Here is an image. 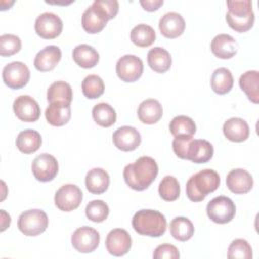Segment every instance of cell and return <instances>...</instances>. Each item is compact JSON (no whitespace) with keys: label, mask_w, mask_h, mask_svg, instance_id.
<instances>
[{"label":"cell","mask_w":259,"mask_h":259,"mask_svg":"<svg viewBox=\"0 0 259 259\" xmlns=\"http://www.w3.org/2000/svg\"><path fill=\"white\" fill-rule=\"evenodd\" d=\"M73 60L75 63L85 69L93 68L99 61L97 51L89 45H78L73 50Z\"/></svg>","instance_id":"obj_26"},{"label":"cell","mask_w":259,"mask_h":259,"mask_svg":"<svg viewBox=\"0 0 259 259\" xmlns=\"http://www.w3.org/2000/svg\"><path fill=\"white\" fill-rule=\"evenodd\" d=\"M228 258L230 259H251L252 248L244 239L234 240L228 248Z\"/></svg>","instance_id":"obj_39"},{"label":"cell","mask_w":259,"mask_h":259,"mask_svg":"<svg viewBox=\"0 0 259 259\" xmlns=\"http://www.w3.org/2000/svg\"><path fill=\"white\" fill-rule=\"evenodd\" d=\"M156 39V33L148 24H138L131 31V40L140 48L150 47Z\"/></svg>","instance_id":"obj_32"},{"label":"cell","mask_w":259,"mask_h":259,"mask_svg":"<svg viewBox=\"0 0 259 259\" xmlns=\"http://www.w3.org/2000/svg\"><path fill=\"white\" fill-rule=\"evenodd\" d=\"M114 146L124 152L136 150L141 144V135L137 128L123 125L118 127L112 135Z\"/></svg>","instance_id":"obj_14"},{"label":"cell","mask_w":259,"mask_h":259,"mask_svg":"<svg viewBox=\"0 0 259 259\" xmlns=\"http://www.w3.org/2000/svg\"><path fill=\"white\" fill-rule=\"evenodd\" d=\"M227 5L229 11L233 15H246L251 12L252 10V2L250 0H243V1H227Z\"/></svg>","instance_id":"obj_43"},{"label":"cell","mask_w":259,"mask_h":259,"mask_svg":"<svg viewBox=\"0 0 259 259\" xmlns=\"http://www.w3.org/2000/svg\"><path fill=\"white\" fill-rule=\"evenodd\" d=\"M259 73L256 70L245 72L239 79V85L241 89L246 93L249 100L253 103L259 102Z\"/></svg>","instance_id":"obj_28"},{"label":"cell","mask_w":259,"mask_h":259,"mask_svg":"<svg viewBox=\"0 0 259 259\" xmlns=\"http://www.w3.org/2000/svg\"><path fill=\"white\" fill-rule=\"evenodd\" d=\"M82 92L85 97L95 99L104 92V83L97 75H88L82 81Z\"/></svg>","instance_id":"obj_36"},{"label":"cell","mask_w":259,"mask_h":259,"mask_svg":"<svg viewBox=\"0 0 259 259\" xmlns=\"http://www.w3.org/2000/svg\"><path fill=\"white\" fill-rule=\"evenodd\" d=\"M227 187L235 194H244L249 192L253 187V178L245 169L231 170L226 178Z\"/></svg>","instance_id":"obj_16"},{"label":"cell","mask_w":259,"mask_h":259,"mask_svg":"<svg viewBox=\"0 0 259 259\" xmlns=\"http://www.w3.org/2000/svg\"><path fill=\"white\" fill-rule=\"evenodd\" d=\"M105 246L109 254L116 257L123 256L132 247V238L124 229H113L106 237Z\"/></svg>","instance_id":"obj_12"},{"label":"cell","mask_w":259,"mask_h":259,"mask_svg":"<svg viewBox=\"0 0 259 259\" xmlns=\"http://www.w3.org/2000/svg\"><path fill=\"white\" fill-rule=\"evenodd\" d=\"M163 115V108L156 99L149 98L141 102L138 108L139 119L146 124H154L160 120Z\"/></svg>","instance_id":"obj_23"},{"label":"cell","mask_w":259,"mask_h":259,"mask_svg":"<svg viewBox=\"0 0 259 259\" xmlns=\"http://www.w3.org/2000/svg\"><path fill=\"white\" fill-rule=\"evenodd\" d=\"M83 198L81 189L75 184H65L61 186L55 194V204L62 211H72L76 209Z\"/></svg>","instance_id":"obj_8"},{"label":"cell","mask_w":259,"mask_h":259,"mask_svg":"<svg viewBox=\"0 0 259 259\" xmlns=\"http://www.w3.org/2000/svg\"><path fill=\"white\" fill-rule=\"evenodd\" d=\"M211 89L220 95L230 92L234 85V78L231 71L227 68H219L214 70L210 79Z\"/></svg>","instance_id":"obj_29"},{"label":"cell","mask_w":259,"mask_h":259,"mask_svg":"<svg viewBox=\"0 0 259 259\" xmlns=\"http://www.w3.org/2000/svg\"><path fill=\"white\" fill-rule=\"evenodd\" d=\"M158 191L162 199L166 201H174L180 194L179 182L174 176L167 175L161 180Z\"/></svg>","instance_id":"obj_35"},{"label":"cell","mask_w":259,"mask_h":259,"mask_svg":"<svg viewBox=\"0 0 259 259\" xmlns=\"http://www.w3.org/2000/svg\"><path fill=\"white\" fill-rule=\"evenodd\" d=\"M148 64L150 68L157 73H165L172 64V59L169 52L161 47H155L148 52Z\"/></svg>","instance_id":"obj_25"},{"label":"cell","mask_w":259,"mask_h":259,"mask_svg":"<svg viewBox=\"0 0 259 259\" xmlns=\"http://www.w3.org/2000/svg\"><path fill=\"white\" fill-rule=\"evenodd\" d=\"M143 8L147 11L157 10L161 5H163V0H141L140 1Z\"/></svg>","instance_id":"obj_45"},{"label":"cell","mask_w":259,"mask_h":259,"mask_svg":"<svg viewBox=\"0 0 259 259\" xmlns=\"http://www.w3.org/2000/svg\"><path fill=\"white\" fill-rule=\"evenodd\" d=\"M47 98L50 103L64 102L71 104L73 92L70 84L65 81H56L52 83L47 92Z\"/></svg>","instance_id":"obj_30"},{"label":"cell","mask_w":259,"mask_h":259,"mask_svg":"<svg viewBox=\"0 0 259 259\" xmlns=\"http://www.w3.org/2000/svg\"><path fill=\"white\" fill-rule=\"evenodd\" d=\"M34 29L40 37L53 39L61 34L63 30V21L57 14L45 12L38 15L35 19Z\"/></svg>","instance_id":"obj_9"},{"label":"cell","mask_w":259,"mask_h":259,"mask_svg":"<svg viewBox=\"0 0 259 259\" xmlns=\"http://www.w3.org/2000/svg\"><path fill=\"white\" fill-rule=\"evenodd\" d=\"M221 179L212 169H203L192 175L186 183L187 197L194 202L202 201L206 195L218 189Z\"/></svg>","instance_id":"obj_2"},{"label":"cell","mask_w":259,"mask_h":259,"mask_svg":"<svg viewBox=\"0 0 259 259\" xmlns=\"http://www.w3.org/2000/svg\"><path fill=\"white\" fill-rule=\"evenodd\" d=\"M159 29L165 37L176 38L184 32L185 21L181 14L167 12L160 18Z\"/></svg>","instance_id":"obj_17"},{"label":"cell","mask_w":259,"mask_h":259,"mask_svg":"<svg viewBox=\"0 0 259 259\" xmlns=\"http://www.w3.org/2000/svg\"><path fill=\"white\" fill-rule=\"evenodd\" d=\"M49 225L47 213L41 209L23 211L17 221V227L25 236L34 237L46 231Z\"/></svg>","instance_id":"obj_4"},{"label":"cell","mask_w":259,"mask_h":259,"mask_svg":"<svg viewBox=\"0 0 259 259\" xmlns=\"http://www.w3.org/2000/svg\"><path fill=\"white\" fill-rule=\"evenodd\" d=\"M85 214L88 220L95 223H101L107 219L109 208L108 205L102 200H92L86 205Z\"/></svg>","instance_id":"obj_38"},{"label":"cell","mask_w":259,"mask_h":259,"mask_svg":"<svg viewBox=\"0 0 259 259\" xmlns=\"http://www.w3.org/2000/svg\"><path fill=\"white\" fill-rule=\"evenodd\" d=\"M208 218L217 224H227L233 220L236 213V206L233 200L221 195L212 198L206 205Z\"/></svg>","instance_id":"obj_5"},{"label":"cell","mask_w":259,"mask_h":259,"mask_svg":"<svg viewBox=\"0 0 259 259\" xmlns=\"http://www.w3.org/2000/svg\"><path fill=\"white\" fill-rule=\"evenodd\" d=\"M169 228L172 237L181 242L189 240L194 234L192 222L185 217H176L173 219Z\"/></svg>","instance_id":"obj_31"},{"label":"cell","mask_w":259,"mask_h":259,"mask_svg":"<svg viewBox=\"0 0 259 259\" xmlns=\"http://www.w3.org/2000/svg\"><path fill=\"white\" fill-rule=\"evenodd\" d=\"M99 233L88 226H83L75 230L71 237L73 247L80 253H91L99 245Z\"/></svg>","instance_id":"obj_7"},{"label":"cell","mask_w":259,"mask_h":259,"mask_svg":"<svg viewBox=\"0 0 259 259\" xmlns=\"http://www.w3.org/2000/svg\"><path fill=\"white\" fill-rule=\"evenodd\" d=\"M21 49V40L15 34H2L0 36V55L9 57L18 53Z\"/></svg>","instance_id":"obj_40"},{"label":"cell","mask_w":259,"mask_h":259,"mask_svg":"<svg viewBox=\"0 0 259 259\" xmlns=\"http://www.w3.org/2000/svg\"><path fill=\"white\" fill-rule=\"evenodd\" d=\"M93 3L106 14L108 19L114 18L118 12V2L116 0H95Z\"/></svg>","instance_id":"obj_44"},{"label":"cell","mask_w":259,"mask_h":259,"mask_svg":"<svg viewBox=\"0 0 259 259\" xmlns=\"http://www.w3.org/2000/svg\"><path fill=\"white\" fill-rule=\"evenodd\" d=\"M48 122L54 126H62L71 118V106L64 102H53L45 112Z\"/></svg>","instance_id":"obj_24"},{"label":"cell","mask_w":259,"mask_h":259,"mask_svg":"<svg viewBox=\"0 0 259 259\" xmlns=\"http://www.w3.org/2000/svg\"><path fill=\"white\" fill-rule=\"evenodd\" d=\"M223 132L228 140L236 143L246 141L250 134L248 123L240 117H232L225 121Z\"/></svg>","instance_id":"obj_20"},{"label":"cell","mask_w":259,"mask_h":259,"mask_svg":"<svg viewBox=\"0 0 259 259\" xmlns=\"http://www.w3.org/2000/svg\"><path fill=\"white\" fill-rule=\"evenodd\" d=\"M213 155V147L206 140H192L188 152L186 160H190L193 163L201 164L208 162Z\"/></svg>","instance_id":"obj_21"},{"label":"cell","mask_w":259,"mask_h":259,"mask_svg":"<svg viewBox=\"0 0 259 259\" xmlns=\"http://www.w3.org/2000/svg\"><path fill=\"white\" fill-rule=\"evenodd\" d=\"M61 57L62 53L59 47L47 46L36 54L33 65L40 72L52 71L60 62Z\"/></svg>","instance_id":"obj_19"},{"label":"cell","mask_w":259,"mask_h":259,"mask_svg":"<svg viewBox=\"0 0 259 259\" xmlns=\"http://www.w3.org/2000/svg\"><path fill=\"white\" fill-rule=\"evenodd\" d=\"M158 175V165L149 156L140 157L135 163L128 164L123 169L125 183L134 190L147 189Z\"/></svg>","instance_id":"obj_1"},{"label":"cell","mask_w":259,"mask_h":259,"mask_svg":"<svg viewBox=\"0 0 259 259\" xmlns=\"http://www.w3.org/2000/svg\"><path fill=\"white\" fill-rule=\"evenodd\" d=\"M116 74L121 81L135 82L143 74L142 60L135 55H124L116 63Z\"/></svg>","instance_id":"obj_10"},{"label":"cell","mask_w":259,"mask_h":259,"mask_svg":"<svg viewBox=\"0 0 259 259\" xmlns=\"http://www.w3.org/2000/svg\"><path fill=\"white\" fill-rule=\"evenodd\" d=\"M13 111L22 121L33 122L39 118L40 108L38 103L29 95H20L13 102Z\"/></svg>","instance_id":"obj_13"},{"label":"cell","mask_w":259,"mask_h":259,"mask_svg":"<svg viewBox=\"0 0 259 259\" xmlns=\"http://www.w3.org/2000/svg\"><path fill=\"white\" fill-rule=\"evenodd\" d=\"M192 140H193L192 137H185V136L174 138L172 142V148L177 157L181 159H186L188 148Z\"/></svg>","instance_id":"obj_41"},{"label":"cell","mask_w":259,"mask_h":259,"mask_svg":"<svg viewBox=\"0 0 259 259\" xmlns=\"http://www.w3.org/2000/svg\"><path fill=\"white\" fill-rule=\"evenodd\" d=\"M132 225L138 234L156 238L164 235L167 227L165 217L154 209L138 210L133 218Z\"/></svg>","instance_id":"obj_3"},{"label":"cell","mask_w":259,"mask_h":259,"mask_svg":"<svg viewBox=\"0 0 259 259\" xmlns=\"http://www.w3.org/2000/svg\"><path fill=\"white\" fill-rule=\"evenodd\" d=\"M169 130L174 137H192L196 132V125L192 118L186 115H178L170 121Z\"/></svg>","instance_id":"obj_34"},{"label":"cell","mask_w":259,"mask_h":259,"mask_svg":"<svg viewBox=\"0 0 259 259\" xmlns=\"http://www.w3.org/2000/svg\"><path fill=\"white\" fill-rule=\"evenodd\" d=\"M41 145V137L34 130H24L20 132L16 138V146L18 150L24 154L36 152Z\"/></svg>","instance_id":"obj_27"},{"label":"cell","mask_w":259,"mask_h":259,"mask_svg":"<svg viewBox=\"0 0 259 259\" xmlns=\"http://www.w3.org/2000/svg\"><path fill=\"white\" fill-rule=\"evenodd\" d=\"M30 72L28 67L22 62H12L7 64L2 71L4 83L11 89H20L29 81Z\"/></svg>","instance_id":"obj_6"},{"label":"cell","mask_w":259,"mask_h":259,"mask_svg":"<svg viewBox=\"0 0 259 259\" xmlns=\"http://www.w3.org/2000/svg\"><path fill=\"white\" fill-rule=\"evenodd\" d=\"M210 49L215 57L220 59H231L237 54L238 42L233 36L222 33L212 38Z\"/></svg>","instance_id":"obj_18"},{"label":"cell","mask_w":259,"mask_h":259,"mask_svg":"<svg viewBox=\"0 0 259 259\" xmlns=\"http://www.w3.org/2000/svg\"><path fill=\"white\" fill-rule=\"evenodd\" d=\"M109 175L102 168H93L88 171L85 177V185L89 192L101 194L109 186Z\"/></svg>","instance_id":"obj_22"},{"label":"cell","mask_w":259,"mask_h":259,"mask_svg":"<svg viewBox=\"0 0 259 259\" xmlns=\"http://www.w3.org/2000/svg\"><path fill=\"white\" fill-rule=\"evenodd\" d=\"M92 116L94 121L103 127H109L116 121L115 110L105 102H100L93 107Z\"/></svg>","instance_id":"obj_33"},{"label":"cell","mask_w":259,"mask_h":259,"mask_svg":"<svg viewBox=\"0 0 259 259\" xmlns=\"http://www.w3.org/2000/svg\"><path fill=\"white\" fill-rule=\"evenodd\" d=\"M108 20L106 14L92 3L82 14V27L88 33H98L105 27Z\"/></svg>","instance_id":"obj_15"},{"label":"cell","mask_w":259,"mask_h":259,"mask_svg":"<svg viewBox=\"0 0 259 259\" xmlns=\"http://www.w3.org/2000/svg\"><path fill=\"white\" fill-rule=\"evenodd\" d=\"M226 20L232 29L238 32H245L253 26L255 15H254V12H251L246 15H240V16L233 15L230 12H227Z\"/></svg>","instance_id":"obj_37"},{"label":"cell","mask_w":259,"mask_h":259,"mask_svg":"<svg viewBox=\"0 0 259 259\" xmlns=\"http://www.w3.org/2000/svg\"><path fill=\"white\" fill-rule=\"evenodd\" d=\"M32 174L40 182L52 181L59 170L56 158L50 154L44 153L38 155L31 164Z\"/></svg>","instance_id":"obj_11"},{"label":"cell","mask_w":259,"mask_h":259,"mask_svg":"<svg viewBox=\"0 0 259 259\" xmlns=\"http://www.w3.org/2000/svg\"><path fill=\"white\" fill-rule=\"evenodd\" d=\"M154 259H178L180 257L178 249L171 244H162L159 245L153 254Z\"/></svg>","instance_id":"obj_42"}]
</instances>
